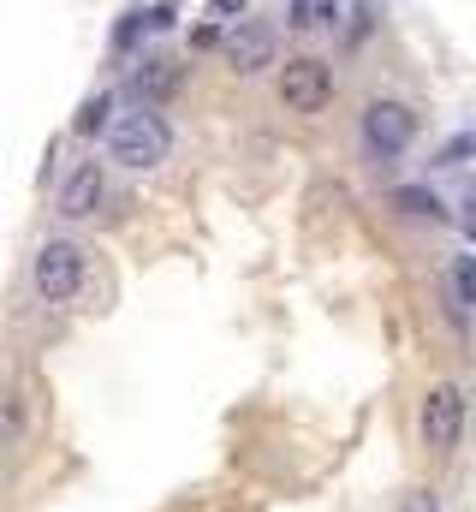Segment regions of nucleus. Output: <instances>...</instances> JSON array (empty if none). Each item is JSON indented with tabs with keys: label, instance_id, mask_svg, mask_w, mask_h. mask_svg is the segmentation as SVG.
Masks as SVG:
<instances>
[{
	"label": "nucleus",
	"instance_id": "obj_11",
	"mask_svg": "<svg viewBox=\"0 0 476 512\" xmlns=\"http://www.w3.org/2000/svg\"><path fill=\"white\" fill-rule=\"evenodd\" d=\"M447 292H453V298H447L453 316L465 322L476 310V256H453V262H447Z\"/></svg>",
	"mask_w": 476,
	"mask_h": 512
},
{
	"label": "nucleus",
	"instance_id": "obj_1",
	"mask_svg": "<svg viewBox=\"0 0 476 512\" xmlns=\"http://www.w3.org/2000/svg\"><path fill=\"white\" fill-rule=\"evenodd\" d=\"M167 155H173V120L161 108L119 114L114 126H108V161L125 167V173H155Z\"/></svg>",
	"mask_w": 476,
	"mask_h": 512
},
{
	"label": "nucleus",
	"instance_id": "obj_20",
	"mask_svg": "<svg viewBox=\"0 0 476 512\" xmlns=\"http://www.w3.org/2000/svg\"><path fill=\"white\" fill-rule=\"evenodd\" d=\"M459 227H465V239L476 245V191L465 197V203H459Z\"/></svg>",
	"mask_w": 476,
	"mask_h": 512
},
{
	"label": "nucleus",
	"instance_id": "obj_16",
	"mask_svg": "<svg viewBox=\"0 0 476 512\" xmlns=\"http://www.w3.org/2000/svg\"><path fill=\"white\" fill-rule=\"evenodd\" d=\"M143 30H149V24H143V6H137V12H125V18H119V30H114V54H125Z\"/></svg>",
	"mask_w": 476,
	"mask_h": 512
},
{
	"label": "nucleus",
	"instance_id": "obj_5",
	"mask_svg": "<svg viewBox=\"0 0 476 512\" xmlns=\"http://www.w3.org/2000/svg\"><path fill=\"white\" fill-rule=\"evenodd\" d=\"M274 96H280V108H286V114L316 120V114L334 102V66H328L322 54H298V60H286V66H280Z\"/></svg>",
	"mask_w": 476,
	"mask_h": 512
},
{
	"label": "nucleus",
	"instance_id": "obj_18",
	"mask_svg": "<svg viewBox=\"0 0 476 512\" xmlns=\"http://www.w3.org/2000/svg\"><path fill=\"white\" fill-rule=\"evenodd\" d=\"M221 42H227L221 24H197V30H191V48H197V54H209V48H221Z\"/></svg>",
	"mask_w": 476,
	"mask_h": 512
},
{
	"label": "nucleus",
	"instance_id": "obj_19",
	"mask_svg": "<svg viewBox=\"0 0 476 512\" xmlns=\"http://www.w3.org/2000/svg\"><path fill=\"white\" fill-rule=\"evenodd\" d=\"M250 0H209V18H244Z\"/></svg>",
	"mask_w": 476,
	"mask_h": 512
},
{
	"label": "nucleus",
	"instance_id": "obj_7",
	"mask_svg": "<svg viewBox=\"0 0 476 512\" xmlns=\"http://www.w3.org/2000/svg\"><path fill=\"white\" fill-rule=\"evenodd\" d=\"M54 209H60V221H90V215H102V209H108V167H102V161H78V167L66 173Z\"/></svg>",
	"mask_w": 476,
	"mask_h": 512
},
{
	"label": "nucleus",
	"instance_id": "obj_10",
	"mask_svg": "<svg viewBox=\"0 0 476 512\" xmlns=\"http://www.w3.org/2000/svg\"><path fill=\"white\" fill-rule=\"evenodd\" d=\"M114 108H119V90H96V96H84V108L72 114V131H78V137H108V126H114L108 114H114Z\"/></svg>",
	"mask_w": 476,
	"mask_h": 512
},
{
	"label": "nucleus",
	"instance_id": "obj_17",
	"mask_svg": "<svg viewBox=\"0 0 476 512\" xmlns=\"http://www.w3.org/2000/svg\"><path fill=\"white\" fill-rule=\"evenodd\" d=\"M471 149H476V137L465 131V137H453V143H447V149H441L435 161H441V167H459V161H471Z\"/></svg>",
	"mask_w": 476,
	"mask_h": 512
},
{
	"label": "nucleus",
	"instance_id": "obj_3",
	"mask_svg": "<svg viewBox=\"0 0 476 512\" xmlns=\"http://www.w3.org/2000/svg\"><path fill=\"white\" fill-rule=\"evenodd\" d=\"M423 131V114L399 96H375L363 114H357V137H363V155L369 161H399Z\"/></svg>",
	"mask_w": 476,
	"mask_h": 512
},
{
	"label": "nucleus",
	"instance_id": "obj_9",
	"mask_svg": "<svg viewBox=\"0 0 476 512\" xmlns=\"http://www.w3.org/2000/svg\"><path fill=\"white\" fill-rule=\"evenodd\" d=\"M387 215H399V221H411V227H441L453 209H447L429 185H393V191H387Z\"/></svg>",
	"mask_w": 476,
	"mask_h": 512
},
{
	"label": "nucleus",
	"instance_id": "obj_4",
	"mask_svg": "<svg viewBox=\"0 0 476 512\" xmlns=\"http://www.w3.org/2000/svg\"><path fill=\"white\" fill-rule=\"evenodd\" d=\"M465 423H471V411H465V387H459V382H435L429 393H423L417 435H423V447H429L435 459H453V453H459Z\"/></svg>",
	"mask_w": 476,
	"mask_h": 512
},
{
	"label": "nucleus",
	"instance_id": "obj_14",
	"mask_svg": "<svg viewBox=\"0 0 476 512\" xmlns=\"http://www.w3.org/2000/svg\"><path fill=\"white\" fill-rule=\"evenodd\" d=\"M393 512H441V495H435V489H423V483H417V489H405V495H399V501H393Z\"/></svg>",
	"mask_w": 476,
	"mask_h": 512
},
{
	"label": "nucleus",
	"instance_id": "obj_13",
	"mask_svg": "<svg viewBox=\"0 0 476 512\" xmlns=\"http://www.w3.org/2000/svg\"><path fill=\"white\" fill-rule=\"evenodd\" d=\"M24 435V411H18V393H0V447H12Z\"/></svg>",
	"mask_w": 476,
	"mask_h": 512
},
{
	"label": "nucleus",
	"instance_id": "obj_2",
	"mask_svg": "<svg viewBox=\"0 0 476 512\" xmlns=\"http://www.w3.org/2000/svg\"><path fill=\"white\" fill-rule=\"evenodd\" d=\"M84 280H90V251H84L78 239L54 233V239L36 245V256H30V286H36V298H42L48 310H66V304L84 292Z\"/></svg>",
	"mask_w": 476,
	"mask_h": 512
},
{
	"label": "nucleus",
	"instance_id": "obj_8",
	"mask_svg": "<svg viewBox=\"0 0 476 512\" xmlns=\"http://www.w3.org/2000/svg\"><path fill=\"white\" fill-rule=\"evenodd\" d=\"M179 84H185L179 60H161V54H149V60H137V66H131V78H125V96H131L137 108H167V102L179 96Z\"/></svg>",
	"mask_w": 476,
	"mask_h": 512
},
{
	"label": "nucleus",
	"instance_id": "obj_15",
	"mask_svg": "<svg viewBox=\"0 0 476 512\" xmlns=\"http://www.w3.org/2000/svg\"><path fill=\"white\" fill-rule=\"evenodd\" d=\"M143 24H149V36H161V30H173V24H179V0H161V6H143Z\"/></svg>",
	"mask_w": 476,
	"mask_h": 512
},
{
	"label": "nucleus",
	"instance_id": "obj_12",
	"mask_svg": "<svg viewBox=\"0 0 476 512\" xmlns=\"http://www.w3.org/2000/svg\"><path fill=\"white\" fill-rule=\"evenodd\" d=\"M340 12H346V0H292L286 6V18H292V30H334L340 24Z\"/></svg>",
	"mask_w": 476,
	"mask_h": 512
},
{
	"label": "nucleus",
	"instance_id": "obj_6",
	"mask_svg": "<svg viewBox=\"0 0 476 512\" xmlns=\"http://www.w3.org/2000/svg\"><path fill=\"white\" fill-rule=\"evenodd\" d=\"M221 54H227V66H233L238 78H262L274 60H280V30L268 24V18H238L233 30H227V42H221Z\"/></svg>",
	"mask_w": 476,
	"mask_h": 512
}]
</instances>
